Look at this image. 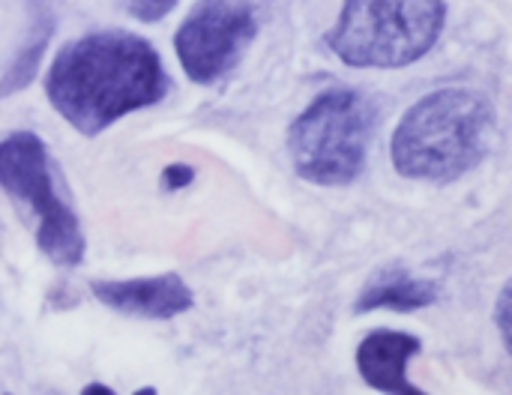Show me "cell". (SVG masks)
<instances>
[{"mask_svg": "<svg viewBox=\"0 0 512 395\" xmlns=\"http://www.w3.org/2000/svg\"><path fill=\"white\" fill-rule=\"evenodd\" d=\"M168 87L159 51L129 30H93L69 39L45 75L51 108L87 138L132 111L162 102Z\"/></svg>", "mask_w": 512, "mask_h": 395, "instance_id": "cell-1", "label": "cell"}, {"mask_svg": "<svg viewBox=\"0 0 512 395\" xmlns=\"http://www.w3.org/2000/svg\"><path fill=\"white\" fill-rule=\"evenodd\" d=\"M498 132L495 102L468 87L432 90L399 120L390 159L405 180L453 183L471 174L492 150Z\"/></svg>", "mask_w": 512, "mask_h": 395, "instance_id": "cell-2", "label": "cell"}, {"mask_svg": "<svg viewBox=\"0 0 512 395\" xmlns=\"http://www.w3.org/2000/svg\"><path fill=\"white\" fill-rule=\"evenodd\" d=\"M378 129V105L354 87H330L288 129V153L297 177L312 186H351Z\"/></svg>", "mask_w": 512, "mask_h": 395, "instance_id": "cell-3", "label": "cell"}, {"mask_svg": "<svg viewBox=\"0 0 512 395\" xmlns=\"http://www.w3.org/2000/svg\"><path fill=\"white\" fill-rule=\"evenodd\" d=\"M444 0H345L327 48L354 69H402L441 39Z\"/></svg>", "mask_w": 512, "mask_h": 395, "instance_id": "cell-4", "label": "cell"}, {"mask_svg": "<svg viewBox=\"0 0 512 395\" xmlns=\"http://www.w3.org/2000/svg\"><path fill=\"white\" fill-rule=\"evenodd\" d=\"M0 189L36 216V246L57 267H78L84 261V231L57 192L54 162L36 132H12L0 138Z\"/></svg>", "mask_w": 512, "mask_h": 395, "instance_id": "cell-5", "label": "cell"}, {"mask_svg": "<svg viewBox=\"0 0 512 395\" xmlns=\"http://www.w3.org/2000/svg\"><path fill=\"white\" fill-rule=\"evenodd\" d=\"M255 33L249 0H198L174 33V51L186 78L207 87L237 69Z\"/></svg>", "mask_w": 512, "mask_h": 395, "instance_id": "cell-6", "label": "cell"}, {"mask_svg": "<svg viewBox=\"0 0 512 395\" xmlns=\"http://www.w3.org/2000/svg\"><path fill=\"white\" fill-rule=\"evenodd\" d=\"M93 297L117 312L144 321H171L186 315L195 306L192 288L177 273L147 276V279H111V282H90Z\"/></svg>", "mask_w": 512, "mask_h": 395, "instance_id": "cell-7", "label": "cell"}, {"mask_svg": "<svg viewBox=\"0 0 512 395\" xmlns=\"http://www.w3.org/2000/svg\"><path fill=\"white\" fill-rule=\"evenodd\" d=\"M420 351H423V345L411 333L375 330L357 348V372L378 393L423 395L420 387H414L408 381V363Z\"/></svg>", "mask_w": 512, "mask_h": 395, "instance_id": "cell-8", "label": "cell"}, {"mask_svg": "<svg viewBox=\"0 0 512 395\" xmlns=\"http://www.w3.org/2000/svg\"><path fill=\"white\" fill-rule=\"evenodd\" d=\"M438 297H441V291H438L435 282L417 279L402 267H384L366 282V288L360 291V297L354 303V312L357 315H366V312H375V309L420 312V309L435 306Z\"/></svg>", "mask_w": 512, "mask_h": 395, "instance_id": "cell-9", "label": "cell"}, {"mask_svg": "<svg viewBox=\"0 0 512 395\" xmlns=\"http://www.w3.org/2000/svg\"><path fill=\"white\" fill-rule=\"evenodd\" d=\"M123 6V12H129L135 21H144V24H156L162 21L165 15H171V9L180 3V0H117Z\"/></svg>", "mask_w": 512, "mask_h": 395, "instance_id": "cell-10", "label": "cell"}, {"mask_svg": "<svg viewBox=\"0 0 512 395\" xmlns=\"http://www.w3.org/2000/svg\"><path fill=\"white\" fill-rule=\"evenodd\" d=\"M192 180H195V168L186 165V162H171V165H165V171H162V177H159L162 189H168V192L186 189Z\"/></svg>", "mask_w": 512, "mask_h": 395, "instance_id": "cell-11", "label": "cell"}, {"mask_svg": "<svg viewBox=\"0 0 512 395\" xmlns=\"http://www.w3.org/2000/svg\"><path fill=\"white\" fill-rule=\"evenodd\" d=\"M495 321H498V330H501V339L504 345L510 348V285H504L501 297H498V306H495Z\"/></svg>", "mask_w": 512, "mask_h": 395, "instance_id": "cell-12", "label": "cell"}, {"mask_svg": "<svg viewBox=\"0 0 512 395\" xmlns=\"http://www.w3.org/2000/svg\"><path fill=\"white\" fill-rule=\"evenodd\" d=\"M84 393H111L108 387H99V384H93V387H87Z\"/></svg>", "mask_w": 512, "mask_h": 395, "instance_id": "cell-13", "label": "cell"}]
</instances>
